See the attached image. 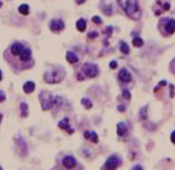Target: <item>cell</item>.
<instances>
[{
  "mask_svg": "<svg viewBox=\"0 0 175 170\" xmlns=\"http://www.w3.org/2000/svg\"><path fill=\"white\" fill-rule=\"evenodd\" d=\"M31 57H32V52L29 48H25L23 50V52L20 54V59L23 63L29 62L31 60Z\"/></svg>",
  "mask_w": 175,
  "mask_h": 170,
  "instance_id": "cell-11",
  "label": "cell"
},
{
  "mask_svg": "<svg viewBox=\"0 0 175 170\" xmlns=\"http://www.w3.org/2000/svg\"><path fill=\"white\" fill-rule=\"evenodd\" d=\"M122 96H123V98L125 99H127V100H129L131 98V95H130V92H129V90L127 89H124L123 91V92H122Z\"/></svg>",
  "mask_w": 175,
  "mask_h": 170,
  "instance_id": "cell-24",
  "label": "cell"
},
{
  "mask_svg": "<svg viewBox=\"0 0 175 170\" xmlns=\"http://www.w3.org/2000/svg\"><path fill=\"white\" fill-rule=\"evenodd\" d=\"M6 99V97H5V93L3 92V91H1L0 90V103L1 102H4Z\"/></svg>",
  "mask_w": 175,
  "mask_h": 170,
  "instance_id": "cell-28",
  "label": "cell"
},
{
  "mask_svg": "<svg viewBox=\"0 0 175 170\" xmlns=\"http://www.w3.org/2000/svg\"><path fill=\"white\" fill-rule=\"evenodd\" d=\"M21 109V116L27 117L28 116V106L26 103H22L20 105Z\"/></svg>",
  "mask_w": 175,
  "mask_h": 170,
  "instance_id": "cell-18",
  "label": "cell"
},
{
  "mask_svg": "<svg viewBox=\"0 0 175 170\" xmlns=\"http://www.w3.org/2000/svg\"><path fill=\"white\" fill-rule=\"evenodd\" d=\"M24 50L23 48V45L19 43V42H15L13 45H11V48H10V51L11 53L13 54L14 56H20V54L23 52V50Z\"/></svg>",
  "mask_w": 175,
  "mask_h": 170,
  "instance_id": "cell-12",
  "label": "cell"
},
{
  "mask_svg": "<svg viewBox=\"0 0 175 170\" xmlns=\"http://www.w3.org/2000/svg\"><path fill=\"white\" fill-rule=\"evenodd\" d=\"M2 119H3V116L0 114V123H1V121H2Z\"/></svg>",
  "mask_w": 175,
  "mask_h": 170,
  "instance_id": "cell-35",
  "label": "cell"
},
{
  "mask_svg": "<svg viewBox=\"0 0 175 170\" xmlns=\"http://www.w3.org/2000/svg\"><path fill=\"white\" fill-rule=\"evenodd\" d=\"M171 141L175 144V131H173L171 134Z\"/></svg>",
  "mask_w": 175,
  "mask_h": 170,
  "instance_id": "cell-30",
  "label": "cell"
},
{
  "mask_svg": "<svg viewBox=\"0 0 175 170\" xmlns=\"http://www.w3.org/2000/svg\"><path fill=\"white\" fill-rule=\"evenodd\" d=\"M127 133H128V129L126 125L124 122H119L117 124V134L120 137H123L127 134Z\"/></svg>",
  "mask_w": 175,
  "mask_h": 170,
  "instance_id": "cell-14",
  "label": "cell"
},
{
  "mask_svg": "<svg viewBox=\"0 0 175 170\" xmlns=\"http://www.w3.org/2000/svg\"><path fill=\"white\" fill-rule=\"evenodd\" d=\"M84 138L88 140H90L92 143H98L99 141V137L95 132H91V131H86L84 133Z\"/></svg>",
  "mask_w": 175,
  "mask_h": 170,
  "instance_id": "cell-13",
  "label": "cell"
},
{
  "mask_svg": "<svg viewBox=\"0 0 175 170\" xmlns=\"http://www.w3.org/2000/svg\"><path fill=\"white\" fill-rule=\"evenodd\" d=\"M139 117L141 120H146L148 118V106L143 107L140 109L139 112Z\"/></svg>",
  "mask_w": 175,
  "mask_h": 170,
  "instance_id": "cell-21",
  "label": "cell"
},
{
  "mask_svg": "<svg viewBox=\"0 0 175 170\" xmlns=\"http://www.w3.org/2000/svg\"><path fill=\"white\" fill-rule=\"evenodd\" d=\"M18 10L20 13L23 15V16H28L29 14V6L26 4H23L19 6Z\"/></svg>",
  "mask_w": 175,
  "mask_h": 170,
  "instance_id": "cell-20",
  "label": "cell"
},
{
  "mask_svg": "<svg viewBox=\"0 0 175 170\" xmlns=\"http://www.w3.org/2000/svg\"><path fill=\"white\" fill-rule=\"evenodd\" d=\"M76 2H77L78 5H82V4H83V3L85 2V0H76Z\"/></svg>",
  "mask_w": 175,
  "mask_h": 170,
  "instance_id": "cell-33",
  "label": "cell"
},
{
  "mask_svg": "<svg viewBox=\"0 0 175 170\" xmlns=\"http://www.w3.org/2000/svg\"><path fill=\"white\" fill-rule=\"evenodd\" d=\"M76 26H77V28L78 31L84 32L86 30V27H87V23H86V21L84 19L81 18L77 22Z\"/></svg>",
  "mask_w": 175,
  "mask_h": 170,
  "instance_id": "cell-17",
  "label": "cell"
},
{
  "mask_svg": "<svg viewBox=\"0 0 175 170\" xmlns=\"http://www.w3.org/2000/svg\"><path fill=\"white\" fill-rule=\"evenodd\" d=\"M132 170H143V168H142L140 165H136L134 166Z\"/></svg>",
  "mask_w": 175,
  "mask_h": 170,
  "instance_id": "cell-32",
  "label": "cell"
},
{
  "mask_svg": "<svg viewBox=\"0 0 175 170\" xmlns=\"http://www.w3.org/2000/svg\"><path fill=\"white\" fill-rule=\"evenodd\" d=\"M81 103H82V104H83V105L86 107V109H91L93 106L92 102H91L89 99H83L82 100H81Z\"/></svg>",
  "mask_w": 175,
  "mask_h": 170,
  "instance_id": "cell-23",
  "label": "cell"
},
{
  "mask_svg": "<svg viewBox=\"0 0 175 170\" xmlns=\"http://www.w3.org/2000/svg\"><path fill=\"white\" fill-rule=\"evenodd\" d=\"M92 22L94 23L97 24V25H100V24H102V18L100 17V16H94V17L92 18Z\"/></svg>",
  "mask_w": 175,
  "mask_h": 170,
  "instance_id": "cell-26",
  "label": "cell"
},
{
  "mask_svg": "<svg viewBox=\"0 0 175 170\" xmlns=\"http://www.w3.org/2000/svg\"><path fill=\"white\" fill-rule=\"evenodd\" d=\"M97 36H98V33H97L96 32H93V33H90L88 34V37H89L90 39H95V38H96Z\"/></svg>",
  "mask_w": 175,
  "mask_h": 170,
  "instance_id": "cell-29",
  "label": "cell"
},
{
  "mask_svg": "<svg viewBox=\"0 0 175 170\" xmlns=\"http://www.w3.org/2000/svg\"><path fill=\"white\" fill-rule=\"evenodd\" d=\"M35 89V84L33 81H27L24 85H23V91L26 93H31Z\"/></svg>",
  "mask_w": 175,
  "mask_h": 170,
  "instance_id": "cell-15",
  "label": "cell"
},
{
  "mask_svg": "<svg viewBox=\"0 0 175 170\" xmlns=\"http://www.w3.org/2000/svg\"><path fill=\"white\" fill-rule=\"evenodd\" d=\"M120 158L117 155H112L107 158L102 170H115L120 164Z\"/></svg>",
  "mask_w": 175,
  "mask_h": 170,
  "instance_id": "cell-4",
  "label": "cell"
},
{
  "mask_svg": "<svg viewBox=\"0 0 175 170\" xmlns=\"http://www.w3.org/2000/svg\"><path fill=\"white\" fill-rule=\"evenodd\" d=\"M83 70L85 75L88 78H95L99 74V69L97 66L92 63H85L83 68Z\"/></svg>",
  "mask_w": 175,
  "mask_h": 170,
  "instance_id": "cell-5",
  "label": "cell"
},
{
  "mask_svg": "<svg viewBox=\"0 0 175 170\" xmlns=\"http://www.w3.org/2000/svg\"><path fill=\"white\" fill-rule=\"evenodd\" d=\"M118 78L120 79V81L123 82H130L131 81V75L130 74L129 71L126 68H122L119 73Z\"/></svg>",
  "mask_w": 175,
  "mask_h": 170,
  "instance_id": "cell-9",
  "label": "cell"
},
{
  "mask_svg": "<svg viewBox=\"0 0 175 170\" xmlns=\"http://www.w3.org/2000/svg\"><path fill=\"white\" fill-rule=\"evenodd\" d=\"M120 6L124 9L125 14L133 20H139L142 12L139 8L138 0H117Z\"/></svg>",
  "mask_w": 175,
  "mask_h": 170,
  "instance_id": "cell-1",
  "label": "cell"
},
{
  "mask_svg": "<svg viewBox=\"0 0 175 170\" xmlns=\"http://www.w3.org/2000/svg\"><path fill=\"white\" fill-rule=\"evenodd\" d=\"M161 23L164 24V29L165 32L168 35L173 34L175 32V20L174 19H169V18H165L161 21Z\"/></svg>",
  "mask_w": 175,
  "mask_h": 170,
  "instance_id": "cell-6",
  "label": "cell"
},
{
  "mask_svg": "<svg viewBox=\"0 0 175 170\" xmlns=\"http://www.w3.org/2000/svg\"><path fill=\"white\" fill-rule=\"evenodd\" d=\"M118 110L120 112L125 111V107H124V105H119V106H118Z\"/></svg>",
  "mask_w": 175,
  "mask_h": 170,
  "instance_id": "cell-31",
  "label": "cell"
},
{
  "mask_svg": "<svg viewBox=\"0 0 175 170\" xmlns=\"http://www.w3.org/2000/svg\"><path fill=\"white\" fill-rule=\"evenodd\" d=\"M58 126H59V127L61 128V129L65 130L66 132H68L70 134H73L74 133V129L71 128V127L70 125L69 120H68L67 118H65V119H63L62 121H60L59 122Z\"/></svg>",
  "mask_w": 175,
  "mask_h": 170,
  "instance_id": "cell-10",
  "label": "cell"
},
{
  "mask_svg": "<svg viewBox=\"0 0 175 170\" xmlns=\"http://www.w3.org/2000/svg\"><path fill=\"white\" fill-rule=\"evenodd\" d=\"M65 70L62 67L54 68L51 71H47L45 73V81L49 84H56L59 83L65 78Z\"/></svg>",
  "mask_w": 175,
  "mask_h": 170,
  "instance_id": "cell-2",
  "label": "cell"
},
{
  "mask_svg": "<svg viewBox=\"0 0 175 170\" xmlns=\"http://www.w3.org/2000/svg\"><path fill=\"white\" fill-rule=\"evenodd\" d=\"M66 60H67V62L70 63V64H74V63L78 62L79 58L74 53V52L68 51V52L66 53Z\"/></svg>",
  "mask_w": 175,
  "mask_h": 170,
  "instance_id": "cell-16",
  "label": "cell"
},
{
  "mask_svg": "<svg viewBox=\"0 0 175 170\" xmlns=\"http://www.w3.org/2000/svg\"><path fill=\"white\" fill-rule=\"evenodd\" d=\"M40 101L43 110H49L53 106V98L47 92H41V93L40 94Z\"/></svg>",
  "mask_w": 175,
  "mask_h": 170,
  "instance_id": "cell-3",
  "label": "cell"
},
{
  "mask_svg": "<svg viewBox=\"0 0 175 170\" xmlns=\"http://www.w3.org/2000/svg\"><path fill=\"white\" fill-rule=\"evenodd\" d=\"M2 5H3V4H2V2H1V1H0V8H1V7H2Z\"/></svg>",
  "mask_w": 175,
  "mask_h": 170,
  "instance_id": "cell-36",
  "label": "cell"
},
{
  "mask_svg": "<svg viewBox=\"0 0 175 170\" xmlns=\"http://www.w3.org/2000/svg\"><path fill=\"white\" fill-rule=\"evenodd\" d=\"M63 165L67 169H72L77 165V160L72 156H66L63 159Z\"/></svg>",
  "mask_w": 175,
  "mask_h": 170,
  "instance_id": "cell-8",
  "label": "cell"
},
{
  "mask_svg": "<svg viewBox=\"0 0 175 170\" xmlns=\"http://www.w3.org/2000/svg\"><path fill=\"white\" fill-rule=\"evenodd\" d=\"M65 28V23L62 20H52L50 23V29L52 32H60Z\"/></svg>",
  "mask_w": 175,
  "mask_h": 170,
  "instance_id": "cell-7",
  "label": "cell"
},
{
  "mask_svg": "<svg viewBox=\"0 0 175 170\" xmlns=\"http://www.w3.org/2000/svg\"><path fill=\"white\" fill-rule=\"evenodd\" d=\"M132 44L136 47H141V46L143 45V40L139 37H136V38H134L133 40H132Z\"/></svg>",
  "mask_w": 175,
  "mask_h": 170,
  "instance_id": "cell-22",
  "label": "cell"
},
{
  "mask_svg": "<svg viewBox=\"0 0 175 170\" xmlns=\"http://www.w3.org/2000/svg\"><path fill=\"white\" fill-rule=\"evenodd\" d=\"M1 80H2V72L0 70V81H1Z\"/></svg>",
  "mask_w": 175,
  "mask_h": 170,
  "instance_id": "cell-34",
  "label": "cell"
},
{
  "mask_svg": "<svg viewBox=\"0 0 175 170\" xmlns=\"http://www.w3.org/2000/svg\"><path fill=\"white\" fill-rule=\"evenodd\" d=\"M63 103L62 98L59 96H57L55 99H53V104H55L57 106H61V104Z\"/></svg>",
  "mask_w": 175,
  "mask_h": 170,
  "instance_id": "cell-25",
  "label": "cell"
},
{
  "mask_svg": "<svg viewBox=\"0 0 175 170\" xmlns=\"http://www.w3.org/2000/svg\"><path fill=\"white\" fill-rule=\"evenodd\" d=\"M109 66H110L112 69H115V68H117V67H118V63H117L116 61H112V62H110V63H109Z\"/></svg>",
  "mask_w": 175,
  "mask_h": 170,
  "instance_id": "cell-27",
  "label": "cell"
},
{
  "mask_svg": "<svg viewBox=\"0 0 175 170\" xmlns=\"http://www.w3.org/2000/svg\"><path fill=\"white\" fill-rule=\"evenodd\" d=\"M120 51H121L122 53H124V55H127V54H129L130 52L129 45H127L125 42H124V41H121V42H120Z\"/></svg>",
  "mask_w": 175,
  "mask_h": 170,
  "instance_id": "cell-19",
  "label": "cell"
}]
</instances>
